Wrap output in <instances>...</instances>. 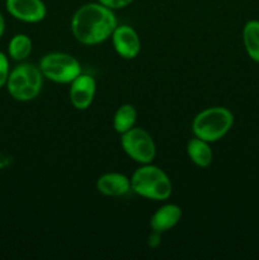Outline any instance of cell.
<instances>
[{
    "label": "cell",
    "instance_id": "6da1fadb",
    "mask_svg": "<svg viewBox=\"0 0 259 260\" xmlns=\"http://www.w3.org/2000/svg\"><path fill=\"white\" fill-rule=\"evenodd\" d=\"M113 10L101 3H90L79 8L71 19V30L76 41L93 46L112 37L117 27Z\"/></svg>",
    "mask_w": 259,
    "mask_h": 260
},
{
    "label": "cell",
    "instance_id": "7a4b0ae2",
    "mask_svg": "<svg viewBox=\"0 0 259 260\" xmlns=\"http://www.w3.org/2000/svg\"><path fill=\"white\" fill-rule=\"evenodd\" d=\"M131 189L136 194L152 201H165L173 190L169 177L160 168L144 164L131 177Z\"/></svg>",
    "mask_w": 259,
    "mask_h": 260
},
{
    "label": "cell",
    "instance_id": "3957f363",
    "mask_svg": "<svg viewBox=\"0 0 259 260\" xmlns=\"http://www.w3.org/2000/svg\"><path fill=\"white\" fill-rule=\"evenodd\" d=\"M234 116L225 107H211L201 111L192 122L193 135L207 142H216L231 129Z\"/></svg>",
    "mask_w": 259,
    "mask_h": 260
},
{
    "label": "cell",
    "instance_id": "277c9868",
    "mask_svg": "<svg viewBox=\"0 0 259 260\" xmlns=\"http://www.w3.org/2000/svg\"><path fill=\"white\" fill-rule=\"evenodd\" d=\"M42 84L43 75L38 66L33 63H20L10 71L7 89L15 101L29 102L40 94Z\"/></svg>",
    "mask_w": 259,
    "mask_h": 260
},
{
    "label": "cell",
    "instance_id": "5b68a950",
    "mask_svg": "<svg viewBox=\"0 0 259 260\" xmlns=\"http://www.w3.org/2000/svg\"><path fill=\"white\" fill-rule=\"evenodd\" d=\"M40 70L53 83L69 84L81 74V66L74 56L63 52H51L40 61Z\"/></svg>",
    "mask_w": 259,
    "mask_h": 260
},
{
    "label": "cell",
    "instance_id": "8992f818",
    "mask_svg": "<svg viewBox=\"0 0 259 260\" xmlns=\"http://www.w3.org/2000/svg\"><path fill=\"white\" fill-rule=\"evenodd\" d=\"M122 149L134 161L139 164H151L156 155V147L149 132L140 127H132L122 134Z\"/></svg>",
    "mask_w": 259,
    "mask_h": 260
},
{
    "label": "cell",
    "instance_id": "52a82bcc",
    "mask_svg": "<svg viewBox=\"0 0 259 260\" xmlns=\"http://www.w3.org/2000/svg\"><path fill=\"white\" fill-rule=\"evenodd\" d=\"M112 43L116 52L126 60L135 58L141 50L139 35L134 28L127 24L117 25L112 33Z\"/></svg>",
    "mask_w": 259,
    "mask_h": 260
},
{
    "label": "cell",
    "instance_id": "ba28073f",
    "mask_svg": "<svg viewBox=\"0 0 259 260\" xmlns=\"http://www.w3.org/2000/svg\"><path fill=\"white\" fill-rule=\"evenodd\" d=\"M96 83L94 78L88 74H80L70 83V102L74 108L85 111L93 103L95 96Z\"/></svg>",
    "mask_w": 259,
    "mask_h": 260
},
{
    "label": "cell",
    "instance_id": "9c48e42d",
    "mask_svg": "<svg viewBox=\"0 0 259 260\" xmlns=\"http://www.w3.org/2000/svg\"><path fill=\"white\" fill-rule=\"evenodd\" d=\"M5 5L10 15L25 23L41 22L47 13L42 0H7Z\"/></svg>",
    "mask_w": 259,
    "mask_h": 260
},
{
    "label": "cell",
    "instance_id": "30bf717a",
    "mask_svg": "<svg viewBox=\"0 0 259 260\" xmlns=\"http://www.w3.org/2000/svg\"><path fill=\"white\" fill-rule=\"evenodd\" d=\"M96 190L107 197H122L131 189V179L121 173H107L96 180Z\"/></svg>",
    "mask_w": 259,
    "mask_h": 260
},
{
    "label": "cell",
    "instance_id": "8fae6325",
    "mask_svg": "<svg viewBox=\"0 0 259 260\" xmlns=\"http://www.w3.org/2000/svg\"><path fill=\"white\" fill-rule=\"evenodd\" d=\"M180 218H182V210H180V207L170 203V205H165L160 207L152 215L151 220H150V228L155 233H167V231L172 230L179 222Z\"/></svg>",
    "mask_w": 259,
    "mask_h": 260
},
{
    "label": "cell",
    "instance_id": "7c38bea8",
    "mask_svg": "<svg viewBox=\"0 0 259 260\" xmlns=\"http://www.w3.org/2000/svg\"><path fill=\"white\" fill-rule=\"evenodd\" d=\"M187 154L193 164L200 168H207L213 159V152L210 146V142L198 139L196 136L195 139L188 141Z\"/></svg>",
    "mask_w": 259,
    "mask_h": 260
},
{
    "label": "cell",
    "instance_id": "4fadbf2b",
    "mask_svg": "<svg viewBox=\"0 0 259 260\" xmlns=\"http://www.w3.org/2000/svg\"><path fill=\"white\" fill-rule=\"evenodd\" d=\"M243 42L249 57L259 62V20H249L244 25Z\"/></svg>",
    "mask_w": 259,
    "mask_h": 260
},
{
    "label": "cell",
    "instance_id": "5bb4252c",
    "mask_svg": "<svg viewBox=\"0 0 259 260\" xmlns=\"http://www.w3.org/2000/svg\"><path fill=\"white\" fill-rule=\"evenodd\" d=\"M137 111L132 104H123L116 111L113 117V128L117 134L122 135L135 127Z\"/></svg>",
    "mask_w": 259,
    "mask_h": 260
},
{
    "label": "cell",
    "instance_id": "9a60e30c",
    "mask_svg": "<svg viewBox=\"0 0 259 260\" xmlns=\"http://www.w3.org/2000/svg\"><path fill=\"white\" fill-rule=\"evenodd\" d=\"M9 56L15 61L25 60L32 52V41L27 35H15L8 46Z\"/></svg>",
    "mask_w": 259,
    "mask_h": 260
},
{
    "label": "cell",
    "instance_id": "2e32d148",
    "mask_svg": "<svg viewBox=\"0 0 259 260\" xmlns=\"http://www.w3.org/2000/svg\"><path fill=\"white\" fill-rule=\"evenodd\" d=\"M9 61L3 52H0V88L7 85L8 78H9Z\"/></svg>",
    "mask_w": 259,
    "mask_h": 260
},
{
    "label": "cell",
    "instance_id": "e0dca14e",
    "mask_svg": "<svg viewBox=\"0 0 259 260\" xmlns=\"http://www.w3.org/2000/svg\"><path fill=\"white\" fill-rule=\"evenodd\" d=\"M102 5L109 8V9H122L131 4L134 0H98Z\"/></svg>",
    "mask_w": 259,
    "mask_h": 260
},
{
    "label": "cell",
    "instance_id": "ac0fdd59",
    "mask_svg": "<svg viewBox=\"0 0 259 260\" xmlns=\"http://www.w3.org/2000/svg\"><path fill=\"white\" fill-rule=\"evenodd\" d=\"M160 243V236H159V233H152V235H150L149 238V245L151 246V248H155V246L157 245V244Z\"/></svg>",
    "mask_w": 259,
    "mask_h": 260
},
{
    "label": "cell",
    "instance_id": "d6986e66",
    "mask_svg": "<svg viewBox=\"0 0 259 260\" xmlns=\"http://www.w3.org/2000/svg\"><path fill=\"white\" fill-rule=\"evenodd\" d=\"M4 28H5V22H4V18H3L2 13H0V38H2L3 33H4Z\"/></svg>",
    "mask_w": 259,
    "mask_h": 260
}]
</instances>
